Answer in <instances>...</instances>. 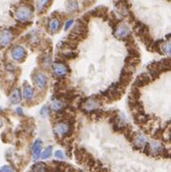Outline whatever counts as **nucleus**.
<instances>
[{"mask_svg":"<svg viewBox=\"0 0 171 172\" xmlns=\"http://www.w3.org/2000/svg\"><path fill=\"white\" fill-rule=\"evenodd\" d=\"M17 18L21 21H28L32 18L33 12L29 6H21L15 12Z\"/></svg>","mask_w":171,"mask_h":172,"instance_id":"obj_1","label":"nucleus"},{"mask_svg":"<svg viewBox=\"0 0 171 172\" xmlns=\"http://www.w3.org/2000/svg\"><path fill=\"white\" fill-rule=\"evenodd\" d=\"M12 54V58L15 61L18 62H21L24 60V58L26 56V50L24 49V48H22L21 46H15L13 48L11 51Z\"/></svg>","mask_w":171,"mask_h":172,"instance_id":"obj_2","label":"nucleus"},{"mask_svg":"<svg viewBox=\"0 0 171 172\" xmlns=\"http://www.w3.org/2000/svg\"><path fill=\"white\" fill-rule=\"evenodd\" d=\"M13 34L10 30H2L0 32V46H6L10 44L13 40Z\"/></svg>","mask_w":171,"mask_h":172,"instance_id":"obj_3","label":"nucleus"},{"mask_svg":"<svg viewBox=\"0 0 171 172\" xmlns=\"http://www.w3.org/2000/svg\"><path fill=\"white\" fill-rule=\"evenodd\" d=\"M54 132L55 134L59 136H64L67 135L70 132H71V127H70L69 124L66 123H58L55 128H54Z\"/></svg>","mask_w":171,"mask_h":172,"instance_id":"obj_4","label":"nucleus"},{"mask_svg":"<svg viewBox=\"0 0 171 172\" xmlns=\"http://www.w3.org/2000/svg\"><path fill=\"white\" fill-rule=\"evenodd\" d=\"M130 35V28L125 23L120 24L115 31V36L119 39H124Z\"/></svg>","mask_w":171,"mask_h":172,"instance_id":"obj_5","label":"nucleus"},{"mask_svg":"<svg viewBox=\"0 0 171 172\" xmlns=\"http://www.w3.org/2000/svg\"><path fill=\"white\" fill-rule=\"evenodd\" d=\"M68 68L67 66L59 63V62H56V63L53 64V72L57 76H64L68 74Z\"/></svg>","mask_w":171,"mask_h":172,"instance_id":"obj_6","label":"nucleus"},{"mask_svg":"<svg viewBox=\"0 0 171 172\" xmlns=\"http://www.w3.org/2000/svg\"><path fill=\"white\" fill-rule=\"evenodd\" d=\"M42 146H43V142L41 139H37L36 141L34 142L33 144V160L34 161H37L42 156Z\"/></svg>","mask_w":171,"mask_h":172,"instance_id":"obj_7","label":"nucleus"},{"mask_svg":"<svg viewBox=\"0 0 171 172\" xmlns=\"http://www.w3.org/2000/svg\"><path fill=\"white\" fill-rule=\"evenodd\" d=\"M35 83L39 88H45L46 84H48V76L43 73L37 74L36 76H35Z\"/></svg>","mask_w":171,"mask_h":172,"instance_id":"obj_8","label":"nucleus"},{"mask_svg":"<svg viewBox=\"0 0 171 172\" xmlns=\"http://www.w3.org/2000/svg\"><path fill=\"white\" fill-rule=\"evenodd\" d=\"M60 25H61V22L59 19L57 18H51L48 22V28L50 30V32L52 33H56L57 31L59 30Z\"/></svg>","mask_w":171,"mask_h":172,"instance_id":"obj_9","label":"nucleus"},{"mask_svg":"<svg viewBox=\"0 0 171 172\" xmlns=\"http://www.w3.org/2000/svg\"><path fill=\"white\" fill-rule=\"evenodd\" d=\"M21 101V91H19V89H15L10 95V101L13 104H18Z\"/></svg>","mask_w":171,"mask_h":172,"instance_id":"obj_10","label":"nucleus"},{"mask_svg":"<svg viewBox=\"0 0 171 172\" xmlns=\"http://www.w3.org/2000/svg\"><path fill=\"white\" fill-rule=\"evenodd\" d=\"M160 50H161V52L164 54L171 55V41L161 43V45L160 46Z\"/></svg>","mask_w":171,"mask_h":172,"instance_id":"obj_11","label":"nucleus"},{"mask_svg":"<svg viewBox=\"0 0 171 172\" xmlns=\"http://www.w3.org/2000/svg\"><path fill=\"white\" fill-rule=\"evenodd\" d=\"M48 167L43 162H39L32 166V172H46Z\"/></svg>","mask_w":171,"mask_h":172,"instance_id":"obj_12","label":"nucleus"},{"mask_svg":"<svg viewBox=\"0 0 171 172\" xmlns=\"http://www.w3.org/2000/svg\"><path fill=\"white\" fill-rule=\"evenodd\" d=\"M33 95H34V91L31 86L29 85H26L24 87V90H23V96L26 100H31L33 98Z\"/></svg>","mask_w":171,"mask_h":172,"instance_id":"obj_13","label":"nucleus"},{"mask_svg":"<svg viewBox=\"0 0 171 172\" xmlns=\"http://www.w3.org/2000/svg\"><path fill=\"white\" fill-rule=\"evenodd\" d=\"M84 107H86L87 109H89V110H92V109L97 108V107H99V103L96 100L91 99V100L87 101L86 103L84 104Z\"/></svg>","mask_w":171,"mask_h":172,"instance_id":"obj_14","label":"nucleus"},{"mask_svg":"<svg viewBox=\"0 0 171 172\" xmlns=\"http://www.w3.org/2000/svg\"><path fill=\"white\" fill-rule=\"evenodd\" d=\"M64 107V103L63 101H61L59 100H54L52 101L51 103V108L54 109V110H60V109H62Z\"/></svg>","mask_w":171,"mask_h":172,"instance_id":"obj_15","label":"nucleus"},{"mask_svg":"<svg viewBox=\"0 0 171 172\" xmlns=\"http://www.w3.org/2000/svg\"><path fill=\"white\" fill-rule=\"evenodd\" d=\"M51 155H52V146H48L45 149V151L42 153L41 158L43 160H46V159L51 157Z\"/></svg>","mask_w":171,"mask_h":172,"instance_id":"obj_16","label":"nucleus"},{"mask_svg":"<svg viewBox=\"0 0 171 172\" xmlns=\"http://www.w3.org/2000/svg\"><path fill=\"white\" fill-rule=\"evenodd\" d=\"M46 3H48V1H38L37 2V10L39 13H42L43 10H44L45 7L46 6Z\"/></svg>","mask_w":171,"mask_h":172,"instance_id":"obj_17","label":"nucleus"},{"mask_svg":"<svg viewBox=\"0 0 171 172\" xmlns=\"http://www.w3.org/2000/svg\"><path fill=\"white\" fill-rule=\"evenodd\" d=\"M77 8H79V5H77L76 2L71 1V2H68V4H67V9L70 11H75Z\"/></svg>","mask_w":171,"mask_h":172,"instance_id":"obj_18","label":"nucleus"},{"mask_svg":"<svg viewBox=\"0 0 171 172\" xmlns=\"http://www.w3.org/2000/svg\"><path fill=\"white\" fill-rule=\"evenodd\" d=\"M0 172H15V170L10 165H4L0 168Z\"/></svg>","mask_w":171,"mask_h":172,"instance_id":"obj_19","label":"nucleus"},{"mask_svg":"<svg viewBox=\"0 0 171 172\" xmlns=\"http://www.w3.org/2000/svg\"><path fill=\"white\" fill-rule=\"evenodd\" d=\"M55 157L56 159H59V160H64L65 159V155L63 153V151L61 150H58L55 152Z\"/></svg>","mask_w":171,"mask_h":172,"instance_id":"obj_20","label":"nucleus"},{"mask_svg":"<svg viewBox=\"0 0 171 172\" xmlns=\"http://www.w3.org/2000/svg\"><path fill=\"white\" fill-rule=\"evenodd\" d=\"M73 23V19H69V21L66 22V24H65V30H67L68 28H70L71 27V25Z\"/></svg>","mask_w":171,"mask_h":172,"instance_id":"obj_21","label":"nucleus"},{"mask_svg":"<svg viewBox=\"0 0 171 172\" xmlns=\"http://www.w3.org/2000/svg\"><path fill=\"white\" fill-rule=\"evenodd\" d=\"M48 107H43V108H42V110H41V114H42L43 116H46V115H48Z\"/></svg>","mask_w":171,"mask_h":172,"instance_id":"obj_22","label":"nucleus"},{"mask_svg":"<svg viewBox=\"0 0 171 172\" xmlns=\"http://www.w3.org/2000/svg\"><path fill=\"white\" fill-rule=\"evenodd\" d=\"M17 111H18L19 114H22V109H21V108H18V109H17Z\"/></svg>","mask_w":171,"mask_h":172,"instance_id":"obj_23","label":"nucleus"},{"mask_svg":"<svg viewBox=\"0 0 171 172\" xmlns=\"http://www.w3.org/2000/svg\"><path fill=\"white\" fill-rule=\"evenodd\" d=\"M3 126V121H2V119L0 118V128H1Z\"/></svg>","mask_w":171,"mask_h":172,"instance_id":"obj_24","label":"nucleus"},{"mask_svg":"<svg viewBox=\"0 0 171 172\" xmlns=\"http://www.w3.org/2000/svg\"><path fill=\"white\" fill-rule=\"evenodd\" d=\"M0 111H1V107H0Z\"/></svg>","mask_w":171,"mask_h":172,"instance_id":"obj_25","label":"nucleus"}]
</instances>
